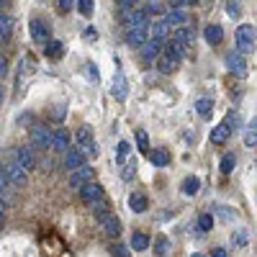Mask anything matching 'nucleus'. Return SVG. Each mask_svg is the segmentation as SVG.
Here are the masks:
<instances>
[{
    "instance_id": "obj_1",
    "label": "nucleus",
    "mask_w": 257,
    "mask_h": 257,
    "mask_svg": "<svg viewBox=\"0 0 257 257\" xmlns=\"http://www.w3.org/2000/svg\"><path fill=\"white\" fill-rule=\"evenodd\" d=\"M237 47H239L242 54L254 52V26L252 24H242L237 29Z\"/></svg>"
},
{
    "instance_id": "obj_2",
    "label": "nucleus",
    "mask_w": 257,
    "mask_h": 257,
    "mask_svg": "<svg viewBox=\"0 0 257 257\" xmlns=\"http://www.w3.org/2000/svg\"><path fill=\"white\" fill-rule=\"evenodd\" d=\"M3 170H6V175H8L11 185H16V188H26V183H29V173H26V170L21 167L16 160H11Z\"/></svg>"
},
{
    "instance_id": "obj_3",
    "label": "nucleus",
    "mask_w": 257,
    "mask_h": 257,
    "mask_svg": "<svg viewBox=\"0 0 257 257\" xmlns=\"http://www.w3.org/2000/svg\"><path fill=\"white\" fill-rule=\"evenodd\" d=\"M77 190H80V198H82V203H90V206L105 196V193H103V185H100V183H93V180L82 183Z\"/></svg>"
},
{
    "instance_id": "obj_4",
    "label": "nucleus",
    "mask_w": 257,
    "mask_h": 257,
    "mask_svg": "<svg viewBox=\"0 0 257 257\" xmlns=\"http://www.w3.org/2000/svg\"><path fill=\"white\" fill-rule=\"evenodd\" d=\"M31 144L39 147V149H49V144H52V128L41 126V123H34L31 126Z\"/></svg>"
},
{
    "instance_id": "obj_5",
    "label": "nucleus",
    "mask_w": 257,
    "mask_h": 257,
    "mask_svg": "<svg viewBox=\"0 0 257 257\" xmlns=\"http://www.w3.org/2000/svg\"><path fill=\"white\" fill-rule=\"evenodd\" d=\"M226 70L234 72L237 77H244V75H247V62H244V54H242L239 49L226 54Z\"/></svg>"
},
{
    "instance_id": "obj_6",
    "label": "nucleus",
    "mask_w": 257,
    "mask_h": 257,
    "mask_svg": "<svg viewBox=\"0 0 257 257\" xmlns=\"http://www.w3.org/2000/svg\"><path fill=\"white\" fill-rule=\"evenodd\" d=\"M29 31H31V39L39 41V44H44L47 39H52V26L47 24V21H41V18H34L31 21Z\"/></svg>"
},
{
    "instance_id": "obj_7",
    "label": "nucleus",
    "mask_w": 257,
    "mask_h": 257,
    "mask_svg": "<svg viewBox=\"0 0 257 257\" xmlns=\"http://www.w3.org/2000/svg\"><path fill=\"white\" fill-rule=\"evenodd\" d=\"M13 160L21 165L29 173V170H36V157H34V149H29V147H18L16 152H13Z\"/></svg>"
},
{
    "instance_id": "obj_8",
    "label": "nucleus",
    "mask_w": 257,
    "mask_h": 257,
    "mask_svg": "<svg viewBox=\"0 0 257 257\" xmlns=\"http://www.w3.org/2000/svg\"><path fill=\"white\" fill-rule=\"evenodd\" d=\"M85 162H88V157H85V152H82V147L80 149H64V170H70V173H72V170L75 167H80V165H85Z\"/></svg>"
},
{
    "instance_id": "obj_9",
    "label": "nucleus",
    "mask_w": 257,
    "mask_h": 257,
    "mask_svg": "<svg viewBox=\"0 0 257 257\" xmlns=\"http://www.w3.org/2000/svg\"><path fill=\"white\" fill-rule=\"evenodd\" d=\"M93 175H95V170H93V167H85V165L75 167V170H72V175H70V188H75V190H77L82 183L93 180Z\"/></svg>"
},
{
    "instance_id": "obj_10",
    "label": "nucleus",
    "mask_w": 257,
    "mask_h": 257,
    "mask_svg": "<svg viewBox=\"0 0 257 257\" xmlns=\"http://www.w3.org/2000/svg\"><path fill=\"white\" fill-rule=\"evenodd\" d=\"M147 39H149V24L134 26V29H128V34H126V44L128 47H142Z\"/></svg>"
},
{
    "instance_id": "obj_11",
    "label": "nucleus",
    "mask_w": 257,
    "mask_h": 257,
    "mask_svg": "<svg viewBox=\"0 0 257 257\" xmlns=\"http://www.w3.org/2000/svg\"><path fill=\"white\" fill-rule=\"evenodd\" d=\"M185 52H188V47L183 44V41H178V39H165V44H162V54H167V57H173V59H183L185 57Z\"/></svg>"
},
{
    "instance_id": "obj_12",
    "label": "nucleus",
    "mask_w": 257,
    "mask_h": 257,
    "mask_svg": "<svg viewBox=\"0 0 257 257\" xmlns=\"http://www.w3.org/2000/svg\"><path fill=\"white\" fill-rule=\"evenodd\" d=\"M162 44H165V41L162 39H147L144 41V44H142V57L147 59V62H155L157 57H160V52H162Z\"/></svg>"
},
{
    "instance_id": "obj_13",
    "label": "nucleus",
    "mask_w": 257,
    "mask_h": 257,
    "mask_svg": "<svg viewBox=\"0 0 257 257\" xmlns=\"http://www.w3.org/2000/svg\"><path fill=\"white\" fill-rule=\"evenodd\" d=\"M70 147V134H67V128H54L52 132V144L49 149H54V152L64 155V149Z\"/></svg>"
},
{
    "instance_id": "obj_14",
    "label": "nucleus",
    "mask_w": 257,
    "mask_h": 257,
    "mask_svg": "<svg viewBox=\"0 0 257 257\" xmlns=\"http://www.w3.org/2000/svg\"><path fill=\"white\" fill-rule=\"evenodd\" d=\"M111 95H113L116 100H126V95H128V82H126V77H123L121 70L116 72V77H113V82H111Z\"/></svg>"
},
{
    "instance_id": "obj_15",
    "label": "nucleus",
    "mask_w": 257,
    "mask_h": 257,
    "mask_svg": "<svg viewBox=\"0 0 257 257\" xmlns=\"http://www.w3.org/2000/svg\"><path fill=\"white\" fill-rule=\"evenodd\" d=\"M149 208V201L144 193L134 190V193H128V211H134V213H144Z\"/></svg>"
},
{
    "instance_id": "obj_16",
    "label": "nucleus",
    "mask_w": 257,
    "mask_h": 257,
    "mask_svg": "<svg viewBox=\"0 0 257 257\" xmlns=\"http://www.w3.org/2000/svg\"><path fill=\"white\" fill-rule=\"evenodd\" d=\"M13 16H8V13H0V44H6V41H11V36H13Z\"/></svg>"
},
{
    "instance_id": "obj_17",
    "label": "nucleus",
    "mask_w": 257,
    "mask_h": 257,
    "mask_svg": "<svg viewBox=\"0 0 257 257\" xmlns=\"http://www.w3.org/2000/svg\"><path fill=\"white\" fill-rule=\"evenodd\" d=\"M178 59H173V57H167V54H162L160 52V57H157V70L162 72V75H173L175 70H178Z\"/></svg>"
},
{
    "instance_id": "obj_18",
    "label": "nucleus",
    "mask_w": 257,
    "mask_h": 257,
    "mask_svg": "<svg viewBox=\"0 0 257 257\" xmlns=\"http://www.w3.org/2000/svg\"><path fill=\"white\" fill-rule=\"evenodd\" d=\"M147 157H149V162H152L155 167H167L170 165V152L167 149H149Z\"/></svg>"
},
{
    "instance_id": "obj_19",
    "label": "nucleus",
    "mask_w": 257,
    "mask_h": 257,
    "mask_svg": "<svg viewBox=\"0 0 257 257\" xmlns=\"http://www.w3.org/2000/svg\"><path fill=\"white\" fill-rule=\"evenodd\" d=\"M144 24H149V13H147V11H137V8L128 11V18H126V26H128V29L144 26Z\"/></svg>"
},
{
    "instance_id": "obj_20",
    "label": "nucleus",
    "mask_w": 257,
    "mask_h": 257,
    "mask_svg": "<svg viewBox=\"0 0 257 257\" xmlns=\"http://www.w3.org/2000/svg\"><path fill=\"white\" fill-rule=\"evenodd\" d=\"M231 137V132H229V126L221 121L219 126H213L211 128V144H226V139Z\"/></svg>"
},
{
    "instance_id": "obj_21",
    "label": "nucleus",
    "mask_w": 257,
    "mask_h": 257,
    "mask_svg": "<svg viewBox=\"0 0 257 257\" xmlns=\"http://www.w3.org/2000/svg\"><path fill=\"white\" fill-rule=\"evenodd\" d=\"M206 41H208V44L211 47H216V44H221V41H224V29L221 26H216V24H211V26H206Z\"/></svg>"
},
{
    "instance_id": "obj_22",
    "label": "nucleus",
    "mask_w": 257,
    "mask_h": 257,
    "mask_svg": "<svg viewBox=\"0 0 257 257\" xmlns=\"http://www.w3.org/2000/svg\"><path fill=\"white\" fill-rule=\"evenodd\" d=\"M175 39H178V41H183L185 47H193V41H196V29L188 26V24H183V26H178Z\"/></svg>"
},
{
    "instance_id": "obj_23",
    "label": "nucleus",
    "mask_w": 257,
    "mask_h": 257,
    "mask_svg": "<svg viewBox=\"0 0 257 257\" xmlns=\"http://www.w3.org/2000/svg\"><path fill=\"white\" fill-rule=\"evenodd\" d=\"M62 52H64L62 41H57V39H47V41H44V54H47L49 59H59Z\"/></svg>"
},
{
    "instance_id": "obj_24",
    "label": "nucleus",
    "mask_w": 257,
    "mask_h": 257,
    "mask_svg": "<svg viewBox=\"0 0 257 257\" xmlns=\"http://www.w3.org/2000/svg\"><path fill=\"white\" fill-rule=\"evenodd\" d=\"M100 224H103V229H105L108 237H118V234H121V221L113 216V213H108V216H105Z\"/></svg>"
},
{
    "instance_id": "obj_25",
    "label": "nucleus",
    "mask_w": 257,
    "mask_h": 257,
    "mask_svg": "<svg viewBox=\"0 0 257 257\" xmlns=\"http://www.w3.org/2000/svg\"><path fill=\"white\" fill-rule=\"evenodd\" d=\"M162 21H165L167 26H175V29H178V26L188 24V16H185L183 11H170V13H165V18H162Z\"/></svg>"
},
{
    "instance_id": "obj_26",
    "label": "nucleus",
    "mask_w": 257,
    "mask_h": 257,
    "mask_svg": "<svg viewBox=\"0 0 257 257\" xmlns=\"http://www.w3.org/2000/svg\"><path fill=\"white\" fill-rule=\"evenodd\" d=\"M196 113H198L201 118H211V116H213V100H211V98L196 100Z\"/></svg>"
},
{
    "instance_id": "obj_27",
    "label": "nucleus",
    "mask_w": 257,
    "mask_h": 257,
    "mask_svg": "<svg viewBox=\"0 0 257 257\" xmlns=\"http://www.w3.org/2000/svg\"><path fill=\"white\" fill-rule=\"evenodd\" d=\"M132 249H134V252L149 249V237H147L144 231H134V234H132Z\"/></svg>"
},
{
    "instance_id": "obj_28",
    "label": "nucleus",
    "mask_w": 257,
    "mask_h": 257,
    "mask_svg": "<svg viewBox=\"0 0 257 257\" xmlns=\"http://www.w3.org/2000/svg\"><path fill=\"white\" fill-rule=\"evenodd\" d=\"M185 196H196V193L201 190V180L196 178V175H188L185 180H183V188H180Z\"/></svg>"
},
{
    "instance_id": "obj_29",
    "label": "nucleus",
    "mask_w": 257,
    "mask_h": 257,
    "mask_svg": "<svg viewBox=\"0 0 257 257\" xmlns=\"http://www.w3.org/2000/svg\"><path fill=\"white\" fill-rule=\"evenodd\" d=\"M36 70V59L31 57V54H26V57H21V64H18V77H24L26 72L31 75Z\"/></svg>"
},
{
    "instance_id": "obj_30",
    "label": "nucleus",
    "mask_w": 257,
    "mask_h": 257,
    "mask_svg": "<svg viewBox=\"0 0 257 257\" xmlns=\"http://www.w3.org/2000/svg\"><path fill=\"white\" fill-rule=\"evenodd\" d=\"M244 144H247V147H252V149H254V144H257V118H252V121L247 123V132H244Z\"/></svg>"
},
{
    "instance_id": "obj_31",
    "label": "nucleus",
    "mask_w": 257,
    "mask_h": 257,
    "mask_svg": "<svg viewBox=\"0 0 257 257\" xmlns=\"http://www.w3.org/2000/svg\"><path fill=\"white\" fill-rule=\"evenodd\" d=\"M149 29H152V36H155V39H162V41H165V39L170 36V26L165 24V21H157V24H149Z\"/></svg>"
},
{
    "instance_id": "obj_32",
    "label": "nucleus",
    "mask_w": 257,
    "mask_h": 257,
    "mask_svg": "<svg viewBox=\"0 0 257 257\" xmlns=\"http://www.w3.org/2000/svg\"><path fill=\"white\" fill-rule=\"evenodd\" d=\"M77 142H80L82 149H88V147L93 144V128H90V126H82L80 132H77Z\"/></svg>"
},
{
    "instance_id": "obj_33",
    "label": "nucleus",
    "mask_w": 257,
    "mask_h": 257,
    "mask_svg": "<svg viewBox=\"0 0 257 257\" xmlns=\"http://www.w3.org/2000/svg\"><path fill=\"white\" fill-rule=\"evenodd\" d=\"M93 206H95V211H93V216H95L98 221H103V219H105V216H108V213H111V203H105L103 198H100V201H95Z\"/></svg>"
},
{
    "instance_id": "obj_34",
    "label": "nucleus",
    "mask_w": 257,
    "mask_h": 257,
    "mask_svg": "<svg viewBox=\"0 0 257 257\" xmlns=\"http://www.w3.org/2000/svg\"><path fill=\"white\" fill-rule=\"evenodd\" d=\"M234 165H237V157H234V155H224L221 162H219V170H221L224 175H229L231 170H234Z\"/></svg>"
},
{
    "instance_id": "obj_35",
    "label": "nucleus",
    "mask_w": 257,
    "mask_h": 257,
    "mask_svg": "<svg viewBox=\"0 0 257 257\" xmlns=\"http://www.w3.org/2000/svg\"><path fill=\"white\" fill-rule=\"evenodd\" d=\"M77 11H80L85 18H90V16H93V11H95L93 0H77Z\"/></svg>"
},
{
    "instance_id": "obj_36",
    "label": "nucleus",
    "mask_w": 257,
    "mask_h": 257,
    "mask_svg": "<svg viewBox=\"0 0 257 257\" xmlns=\"http://www.w3.org/2000/svg\"><path fill=\"white\" fill-rule=\"evenodd\" d=\"M224 123L229 126V132H231V134H234V132H239V128H237V126H239V113H237V111H229V116L224 118Z\"/></svg>"
},
{
    "instance_id": "obj_37",
    "label": "nucleus",
    "mask_w": 257,
    "mask_h": 257,
    "mask_svg": "<svg viewBox=\"0 0 257 257\" xmlns=\"http://www.w3.org/2000/svg\"><path fill=\"white\" fill-rule=\"evenodd\" d=\"M211 226H213V216L211 213H201L198 216V231H211Z\"/></svg>"
},
{
    "instance_id": "obj_38",
    "label": "nucleus",
    "mask_w": 257,
    "mask_h": 257,
    "mask_svg": "<svg viewBox=\"0 0 257 257\" xmlns=\"http://www.w3.org/2000/svg\"><path fill=\"white\" fill-rule=\"evenodd\" d=\"M8 190H11V180H8V175H6V170L0 167V198H6Z\"/></svg>"
},
{
    "instance_id": "obj_39",
    "label": "nucleus",
    "mask_w": 257,
    "mask_h": 257,
    "mask_svg": "<svg viewBox=\"0 0 257 257\" xmlns=\"http://www.w3.org/2000/svg\"><path fill=\"white\" fill-rule=\"evenodd\" d=\"M167 249H170V242H167V237H160V239L155 242V254L165 257V254H167Z\"/></svg>"
},
{
    "instance_id": "obj_40",
    "label": "nucleus",
    "mask_w": 257,
    "mask_h": 257,
    "mask_svg": "<svg viewBox=\"0 0 257 257\" xmlns=\"http://www.w3.org/2000/svg\"><path fill=\"white\" fill-rule=\"evenodd\" d=\"M137 144H139V152H142V155L149 152V137H147V132H139V134H137Z\"/></svg>"
},
{
    "instance_id": "obj_41",
    "label": "nucleus",
    "mask_w": 257,
    "mask_h": 257,
    "mask_svg": "<svg viewBox=\"0 0 257 257\" xmlns=\"http://www.w3.org/2000/svg\"><path fill=\"white\" fill-rule=\"evenodd\" d=\"M16 121H18V126H34V123H36V116L26 111V113H21Z\"/></svg>"
},
{
    "instance_id": "obj_42",
    "label": "nucleus",
    "mask_w": 257,
    "mask_h": 257,
    "mask_svg": "<svg viewBox=\"0 0 257 257\" xmlns=\"http://www.w3.org/2000/svg\"><path fill=\"white\" fill-rule=\"evenodd\" d=\"M128 149H132V147H128V142H121L118 144V152H116V160L123 165L126 162V157H128Z\"/></svg>"
},
{
    "instance_id": "obj_43",
    "label": "nucleus",
    "mask_w": 257,
    "mask_h": 257,
    "mask_svg": "<svg viewBox=\"0 0 257 257\" xmlns=\"http://www.w3.org/2000/svg\"><path fill=\"white\" fill-rule=\"evenodd\" d=\"M134 170H137V165H134V162H128V165L123 162V173H121V178H123V180H132V178L137 175Z\"/></svg>"
},
{
    "instance_id": "obj_44",
    "label": "nucleus",
    "mask_w": 257,
    "mask_h": 257,
    "mask_svg": "<svg viewBox=\"0 0 257 257\" xmlns=\"http://www.w3.org/2000/svg\"><path fill=\"white\" fill-rule=\"evenodd\" d=\"M111 254H113V257H128L132 252H128V247H123V244H113V247H111Z\"/></svg>"
},
{
    "instance_id": "obj_45",
    "label": "nucleus",
    "mask_w": 257,
    "mask_h": 257,
    "mask_svg": "<svg viewBox=\"0 0 257 257\" xmlns=\"http://www.w3.org/2000/svg\"><path fill=\"white\" fill-rule=\"evenodd\" d=\"M116 6L121 11H132V8H137V0H116Z\"/></svg>"
},
{
    "instance_id": "obj_46",
    "label": "nucleus",
    "mask_w": 257,
    "mask_h": 257,
    "mask_svg": "<svg viewBox=\"0 0 257 257\" xmlns=\"http://www.w3.org/2000/svg\"><path fill=\"white\" fill-rule=\"evenodd\" d=\"M226 13H229L231 18H237V16H239V8H237V0H229V3H226Z\"/></svg>"
},
{
    "instance_id": "obj_47",
    "label": "nucleus",
    "mask_w": 257,
    "mask_h": 257,
    "mask_svg": "<svg viewBox=\"0 0 257 257\" xmlns=\"http://www.w3.org/2000/svg\"><path fill=\"white\" fill-rule=\"evenodd\" d=\"M64 113H67V105H57V111H52V118L54 121H62Z\"/></svg>"
},
{
    "instance_id": "obj_48",
    "label": "nucleus",
    "mask_w": 257,
    "mask_h": 257,
    "mask_svg": "<svg viewBox=\"0 0 257 257\" xmlns=\"http://www.w3.org/2000/svg\"><path fill=\"white\" fill-rule=\"evenodd\" d=\"M57 3H59V11H64V13H67V11L75 6V0H57Z\"/></svg>"
},
{
    "instance_id": "obj_49",
    "label": "nucleus",
    "mask_w": 257,
    "mask_h": 257,
    "mask_svg": "<svg viewBox=\"0 0 257 257\" xmlns=\"http://www.w3.org/2000/svg\"><path fill=\"white\" fill-rule=\"evenodd\" d=\"M226 254H229V252H226L224 247H213V249H211V257H226Z\"/></svg>"
},
{
    "instance_id": "obj_50",
    "label": "nucleus",
    "mask_w": 257,
    "mask_h": 257,
    "mask_svg": "<svg viewBox=\"0 0 257 257\" xmlns=\"http://www.w3.org/2000/svg\"><path fill=\"white\" fill-rule=\"evenodd\" d=\"M6 72H8V59H6L3 54H0V77H3Z\"/></svg>"
},
{
    "instance_id": "obj_51",
    "label": "nucleus",
    "mask_w": 257,
    "mask_h": 257,
    "mask_svg": "<svg viewBox=\"0 0 257 257\" xmlns=\"http://www.w3.org/2000/svg\"><path fill=\"white\" fill-rule=\"evenodd\" d=\"M3 221H6V203L0 198V229H3Z\"/></svg>"
},
{
    "instance_id": "obj_52",
    "label": "nucleus",
    "mask_w": 257,
    "mask_h": 257,
    "mask_svg": "<svg viewBox=\"0 0 257 257\" xmlns=\"http://www.w3.org/2000/svg\"><path fill=\"white\" fill-rule=\"evenodd\" d=\"M147 13H162V3H152L147 8Z\"/></svg>"
},
{
    "instance_id": "obj_53",
    "label": "nucleus",
    "mask_w": 257,
    "mask_h": 257,
    "mask_svg": "<svg viewBox=\"0 0 257 257\" xmlns=\"http://www.w3.org/2000/svg\"><path fill=\"white\" fill-rule=\"evenodd\" d=\"M237 244H247V231H239L237 234Z\"/></svg>"
},
{
    "instance_id": "obj_54",
    "label": "nucleus",
    "mask_w": 257,
    "mask_h": 257,
    "mask_svg": "<svg viewBox=\"0 0 257 257\" xmlns=\"http://www.w3.org/2000/svg\"><path fill=\"white\" fill-rule=\"evenodd\" d=\"M88 72H90V77L98 82V70H95V64H88Z\"/></svg>"
},
{
    "instance_id": "obj_55",
    "label": "nucleus",
    "mask_w": 257,
    "mask_h": 257,
    "mask_svg": "<svg viewBox=\"0 0 257 257\" xmlns=\"http://www.w3.org/2000/svg\"><path fill=\"white\" fill-rule=\"evenodd\" d=\"M219 211H221V216H224V219H231V216H234V213H231L229 208H219Z\"/></svg>"
},
{
    "instance_id": "obj_56",
    "label": "nucleus",
    "mask_w": 257,
    "mask_h": 257,
    "mask_svg": "<svg viewBox=\"0 0 257 257\" xmlns=\"http://www.w3.org/2000/svg\"><path fill=\"white\" fill-rule=\"evenodd\" d=\"M85 39H95V31L93 29H85Z\"/></svg>"
},
{
    "instance_id": "obj_57",
    "label": "nucleus",
    "mask_w": 257,
    "mask_h": 257,
    "mask_svg": "<svg viewBox=\"0 0 257 257\" xmlns=\"http://www.w3.org/2000/svg\"><path fill=\"white\" fill-rule=\"evenodd\" d=\"M173 6H175V8H180V6H185V0H173Z\"/></svg>"
},
{
    "instance_id": "obj_58",
    "label": "nucleus",
    "mask_w": 257,
    "mask_h": 257,
    "mask_svg": "<svg viewBox=\"0 0 257 257\" xmlns=\"http://www.w3.org/2000/svg\"><path fill=\"white\" fill-rule=\"evenodd\" d=\"M6 6H11V0H0V11H3Z\"/></svg>"
},
{
    "instance_id": "obj_59",
    "label": "nucleus",
    "mask_w": 257,
    "mask_h": 257,
    "mask_svg": "<svg viewBox=\"0 0 257 257\" xmlns=\"http://www.w3.org/2000/svg\"><path fill=\"white\" fill-rule=\"evenodd\" d=\"M196 3H201V0H185V6H196Z\"/></svg>"
},
{
    "instance_id": "obj_60",
    "label": "nucleus",
    "mask_w": 257,
    "mask_h": 257,
    "mask_svg": "<svg viewBox=\"0 0 257 257\" xmlns=\"http://www.w3.org/2000/svg\"><path fill=\"white\" fill-rule=\"evenodd\" d=\"M0 103H3V85H0Z\"/></svg>"
}]
</instances>
